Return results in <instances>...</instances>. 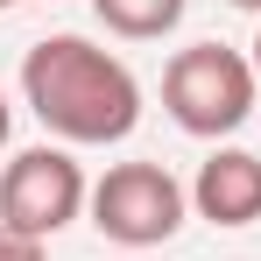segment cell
<instances>
[{"label": "cell", "mask_w": 261, "mask_h": 261, "mask_svg": "<svg viewBox=\"0 0 261 261\" xmlns=\"http://www.w3.org/2000/svg\"><path fill=\"white\" fill-rule=\"evenodd\" d=\"M21 99L64 148H113L141 127L134 71L92 36H43L21 57Z\"/></svg>", "instance_id": "obj_1"}, {"label": "cell", "mask_w": 261, "mask_h": 261, "mask_svg": "<svg viewBox=\"0 0 261 261\" xmlns=\"http://www.w3.org/2000/svg\"><path fill=\"white\" fill-rule=\"evenodd\" d=\"M247 64H254V78H261V29H254V49H247Z\"/></svg>", "instance_id": "obj_9"}, {"label": "cell", "mask_w": 261, "mask_h": 261, "mask_svg": "<svg viewBox=\"0 0 261 261\" xmlns=\"http://www.w3.org/2000/svg\"><path fill=\"white\" fill-rule=\"evenodd\" d=\"M7 127H14V106H7V92H0V148H7Z\"/></svg>", "instance_id": "obj_8"}, {"label": "cell", "mask_w": 261, "mask_h": 261, "mask_svg": "<svg viewBox=\"0 0 261 261\" xmlns=\"http://www.w3.org/2000/svg\"><path fill=\"white\" fill-rule=\"evenodd\" d=\"M85 205H92V184H85V170L71 163L64 141H43V148L7 155V170H0V226H7V233L49 247Z\"/></svg>", "instance_id": "obj_3"}, {"label": "cell", "mask_w": 261, "mask_h": 261, "mask_svg": "<svg viewBox=\"0 0 261 261\" xmlns=\"http://www.w3.org/2000/svg\"><path fill=\"white\" fill-rule=\"evenodd\" d=\"M191 205L212 226H254L261 219V155L254 148H212L191 176Z\"/></svg>", "instance_id": "obj_5"}, {"label": "cell", "mask_w": 261, "mask_h": 261, "mask_svg": "<svg viewBox=\"0 0 261 261\" xmlns=\"http://www.w3.org/2000/svg\"><path fill=\"white\" fill-rule=\"evenodd\" d=\"M233 7H247V14H261V0H233Z\"/></svg>", "instance_id": "obj_10"}, {"label": "cell", "mask_w": 261, "mask_h": 261, "mask_svg": "<svg viewBox=\"0 0 261 261\" xmlns=\"http://www.w3.org/2000/svg\"><path fill=\"white\" fill-rule=\"evenodd\" d=\"M191 212V191L176 184L163 163H113L92 184V226L113 247H163Z\"/></svg>", "instance_id": "obj_4"}, {"label": "cell", "mask_w": 261, "mask_h": 261, "mask_svg": "<svg viewBox=\"0 0 261 261\" xmlns=\"http://www.w3.org/2000/svg\"><path fill=\"white\" fill-rule=\"evenodd\" d=\"M184 7L191 0H92V14L113 36H127V43H163L176 21H184Z\"/></svg>", "instance_id": "obj_6"}, {"label": "cell", "mask_w": 261, "mask_h": 261, "mask_svg": "<svg viewBox=\"0 0 261 261\" xmlns=\"http://www.w3.org/2000/svg\"><path fill=\"white\" fill-rule=\"evenodd\" d=\"M0 261H49V247H43V240H21V233L0 226Z\"/></svg>", "instance_id": "obj_7"}, {"label": "cell", "mask_w": 261, "mask_h": 261, "mask_svg": "<svg viewBox=\"0 0 261 261\" xmlns=\"http://www.w3.org/2000/svg\"><path fill=\"white\" fill-rule=\"evenodd\" d=\"M254 92H261L254 64L226 43H191V49H176L170 71H163V106H170L176 127L198 134V141L240 134L254 120Z\"/></svg>", "instance_id": "obj_2"}, {"label": "cell", "mask_w": 261, "mask_h": 261, "mask_svg": "<svg viewBox=\"0 0 261 261\" xmlns=\"http://www.w3.org/2000/svg\"><path fill=\"white\" fill-rule=\"evenodd\" d=\"M0 7H21V0H0Z\"/></svg>", "instance_id": "obj_11"}]
</instances>
